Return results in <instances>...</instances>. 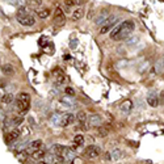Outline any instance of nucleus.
Returning a JSON list of instances; mask_svg holds the SVG:
<instances>
[{"label": "nucleus", "mask_w": 164, "mask_h": 164, "mask_svg": "<svg viewBox=\"0 0 164 164\" xmlns=\"http://www.w3.org/2000/svg\"><path fill=\"white\" fill-rule=\"evenodd\" d=\"M13 95L12 93H5V95H3V97H1V103L3 104H11V103H13Z\"/></svg>", "instance_id": "obj_17"}, {"label": "nucleus", "mask_w": 164, "mask_h": 164, "mask_svg": "<svg viewBox=\"0 0 164 164\" xmlns=\"http://www.w3.org/2000/svg\"><path fill=\"white\" fill-rule=\"evenodd\" d=\"M28 155H29L28 151H21V152H18V154H17V157L20 159V160H25V159L28 157Z\"/></svg>", "instance_id": "obj_24"}, {"label": "nucleus", "mask_w": 164, "mask_h": 164, "mask_svg": "<svg viewBox=\"0 0 164 164\" xmlns=\"http://www.w3.org/2000/svg\"><path fill=\"white\" fill-rule=\"evenodd\" d=\"M45 155H46V151L41 148V150L34 151V152L32 154V157H33V159H36V160H41V159H43V157H45Z\"/></svg>", "instance_id": "obj_14"}, {"label": "nucleus", "mask_w": 164, "mask_h": 164, "mask_svg": "<svg viewBox=\"0 0 164 164\" xmlns=\"http://www.w3.org/2000/svg\"><path fill=\"white\" fill-rule=\"evenodd\" d=\"M116 22H117V16H116V14L109 16V18L105 21V24H104L103 28L100 29V34H105V33H108V32H109L110 29L116 25Z\"/></svg>", "instance_id": "obj_3"}, {"label": "nucleus", "mask_w": 164, "mask_h": 164, "mask_svg": "<svg viewBox=\"0 0 164 164\" xmlns=\"http://www.w3.org/2000/svg\"><path fill=\"white\" fill-rule=\"evenodd\" d=\"M83 16H84V9H83V8H78V9H75L72 12V20L74 21L80 20Z\"/></svg>", "instance_id": "obj_13"}, {"label": "nucleus", "mask_w": 164, "mask_h": 164, "mask_svg": "<svg viewBox=\"0 0 164 164\" xmlns=\"http://www.w3.org/2000/svg\"><path fill=\"white\" fill-rule=\"evenodd\" d=\"M55 82H57V84H58V86H62V84H63V83L66 82V78H65V75H58L57 76V80H55Z\"/></svg>", "instance_id": "obj_25"}, {"label": "nucleus", "mask_w": 164, "mask_h": 164, "mask_svg": "<svg viewBox=\"0 0 164 164\" xmlns=\"http://www.w3.org/2000/svg\"><path fill=\"white\" fill-rule=\"evenodd\" d=\"M101 123V117L99 114H92V116L88 118V125L89 126H99Z\"/></svg>", "instance_id": "obj_12"}, {"label": "nucleus", "mask_w": 164, "mask_h": 164, "mask_svg": "<svg viewBox=\"0 0 164 164\" xmlns=\"http://www.w3.org/2000/svg\"><path fill=\"white\" fill-rule=\"evenodd\" d=\"M3 72L5 74V75H13L14 70H13V67H12L11 65H4L3 66Z\"/></svg>", "instance_id": "obj_19"}, {"label": "nucleus", "mask_w": 164, "mask_h": 164, "mask_svg": "<svg viewBox=\"0 0 164 164\" xmlns=\"http://www.w3.org/2000/svg\"><path fill=\"white\" fill-rule=\"evenodd\" d=\"M131 108H133V103H131L130 100H126V101H123L122 105H121V110H122V112H125V113L130 112V110H131Z\"/></svg>", "instance_id": "obj_15"}, {"label": "nucleus", "mask_w": 164, "mask_h": 164, "mask_svg": "<svg viewBox=\"0 0 164 164\" xmlns=\"http://www.w3.org/2000/svg\"><path fill=\"white\" fill-rule=\"evenodd\" d=\"M17 21L24 26H33L36 24V18L32 14H28L25 8H20L17 12Z\"/></svg>", "instance_id": "obj_2"}, {"label": "nucleus", "mask_w": 164, "mask_h": 164, "mask_svg": "<svg viewBox=\"0 0 164 164\" xmlns=\"http://www.w3.org/2000/svg\"><path fill=\"white\" fill-rule=\"evenodd\" d=\"M101 154V148L99 146H88L86 150V156L89 157V159H96V157L99 156Z\"/></svg>", "instance_id": "obj_4"}, {"label": "nucleus", "mask_w": 164, "mask_h": 164, "mask_svg": "<svg viewBox=\"0 0 164 164\" xmlns=\"http://www.w3.org/2000/svg\"><path fill=\"white\" fill-rule=\"evenodd\" d=\"M65 92H66V95H68V96H74V95H75V91H74L71 87H67V88L65 89Z\"/></svg>", "instance_id": "obj_26"}, {"label": "nucleus", "mask_w": 164, "mask_h": 164, "mask_svg": "<svg viewBox=\"0 0 164 164\" xmlns=\"http://www.w3.org/2000/svg\"><path fill=\"white\" fill-rule=\"evenodd\" d=\"M37 14H38V17H41V18H47L49 16H50V9H49V8L38 9L37 11Z\"/></svg>", "instance_id": "obj_18"}, {"label": "nucleus", "mask_w": 164, "mask_h": 164, "mask_svg": "<svg viewBox=\"0 0 164 164\" xmlns=\"http://www.w3.org/2000/svg\"><path fill=\"white\" fill-rule=\"evenodd\" d=\"M66 150H67V147L62 146V144H54V146L51 147L53 154H55V155H59V156H63V154H65V152H66Z\"/></svg>", "instance_id": "obj_11"}, {"label": "nucleus", "mask_w": 164, "mask_h": 164, "mask_svg": "<svg viewBox=\"0 0 164 164\" xmlns=\"http://www.w3.org/2000/svg\"><path fill=\"white\" fill-rule=\"evenodd\" d=\"M113 157H112V154H110V152H106L105 154V160L106 161H109V160H112Z\"/></svg>", "instance_id": "obj_29"}, {"label": "nucleus", "mask_w": 164, "mask_h": 164, "mask_svg": "<svg viewBox=\"0 0 164 164\" xmlns=\"http://www.w3.org/2000/svg\"><path fill=\"white\" fill-rule=\"evenodd\" d=\"M108 18H109V12H108V9H103L99 14H97V17L95 18V22L97 25L105 24V21L108 20Z\"/></svg>", "instance_id": "obj_7"}, {"label": "nucleus", "mask_w": 164, "mask_h": 164, "mask_svg": "<svg viewBox=\"0 0 164 164\" xmlns=\"http://www.w3.org/2000/svg\"><path fill=\"white\" fill-rule=\"evenodd\" d=\"M42 140H40V139H37V140H33L30 144H29V151L28 152H34V151H37V150H41L42 148Z\"/></svg>", "instance_id": "obj_10"}, {"label": "nucleus", "mask_w": 164, "mask_h": 164, "mask_svg": "<svg viewBox=\"0 0 164 164\" xmlns=\"http://www.w3.org/2000/svg\"><path fill=\"white\" fill-rule=\"evenodd\" d=\"M147 103H148L150 106H152V108H156V106L159 105V97H157L155 93H151V95L147 96Z\"/></svg>", "instance_id": "obj_9"}, {"label": "nucleus", "mask_w": 164, "mask_h": 164, "mask_svg": "<svg viewBox=\"0 0 164 164\" xmlns=\"http://www.w3.org/2000/svg\"><path fill=\"white\" fill-rule=\"evenodd\" d=\"M134 22L131 20H127V21H123L121 22L120 25H117L112 32H110V38L114 40V41H122L125 38H127L131 33L134 32Z\"/></svg>", "instance_id": "obj_1"}, {"label": "nucleus", "mask_w": 164, "mask_h": 164, "mask_svg": "<svg viewBox=\"0 0 164 164\" xmlns=\"http://www.w3.org/2000/svg\"><path fill=\"white\" fill-rule=\"evenodd\" d=\"M18 137H20V130L14 129V130H12V131H9V133L7 134L5 140H7V143H11V142H14L16 139H18Z\"/></svg>", "instance_id": "obj_8"}, {"label": "nucleus", "mask_w": 164, "mask_h": 164, "mask_svg": "<svg viewBox=\"0 0 164 164\" xmlns=\"http://www.w3.org/2000/svg\"><path fill=\"white\" fill-rule=\"evenodd\" d=\"M41 164H47V163H41Z\"/></svg>", "instance_id": "obj_30"}, {"label": "nucleus", "mask_w": 164, "mask_h": 164, "mask_svg": "<svg viewBox=\"0 0 164 164\" xmlns=\"http://www.w3.org/2000/svg\"><path fill=\"white\" fill-rule=\"evenodd\" d=\"M22 122H24V117L22 116H16L13 120H12V123H13L14 126H18V125H21Z\"/></svg>", "instance_id": "obj_22"}, {"label": "nucleus", "mask_w": 164, "mask_h": 164, "mask_svg": "<svg viewBox=\"0 0 164 164\" xmlns=\"http://www.w3.org/2000/svg\"><path fill=\"white\" fill-rule=\"evenodd\" d=\"M83 143H84V137L80 135V134H78V135L74 138V144H76V146H82Z\"/></svg>", "instance_id": "obj_21"}, {"label": "nucleus", "mask_w": 164, "mask_h": 164, "mask_svg": "<svg viewBox=\"0 0 164 164\" xmlns=\"http://www.w3.org/2000/svg\"><path fill=\"white\" fill-rule=\"evenodd\" d=\"M76 117L72 114V113H66V114H63L62 116V120H61V126L63 127H67L70 126L71 123H74V121H75Z\"/></svg>", "instance_id": "obj_6"}, {"label": "nucleus", "mask_w": 164, "mask_h": 164, "mask_svg": "<svg viewBox=\"0 0 164 164\" xmlns=\"http://www.w3.org/2000/svg\"><path fill=\"white\" fill-rule=\"evenodd\" d=\"M76 118H78V121H79L80 123H82V125H83V123H86V121L88 120V118H87L86 112H83V110H82V112H79V113H78Z\"/></svg>", "instance_id": "obj_20"}, {"label": "nucleus", "mask_w": 164, "mask_h": 164, "mask_svg": "<svg viewBox=\"0 0 164 164\" xmlns=\"http://www.w3.org/2000/svg\"><path fill=\"white\" fill-rule=\"evenodd\" d=\"M110 154H112V152H110ZM113 156H114V159H118V156H120V155H121V152H120V151H118V150H116V151H113Z\"/></svg>", "instance_id": "obj_28"}, {"label": "nucleus", "mask_w": 164, "mask_h": 164, "mask_svg": "<svg viewBox=\"0 0 164 164\" xmlns=\"http://www.w3.org/2000/svg\"><path fill=\"white\" fill-rule=\"evenodd\" d=\"M65 4L67 7H72V5H78V4H82L80 1H65Z\"/></svg>", "instance_id": "obj_27"}, {"label": "nucleus", "mask_w": 164, "mask_h": 164, "mask_svg": "<svg viewBox=\"0 0 164 164\" xmlns=\"http://www.w3.org/2000/svg\"><path fill=\"white\" fill-rule=\"evenodd\" d=\"M97 130H99V135H100V137H106V135H108V131H109L108 127H105V126H100Z\"/></svg>", "instance_id": "obj_23"}, {"label": "nucleus", "mask_w": 164, "mask_h": 164, "mask_svg": "<svg viewBox=\"0 0 164 164\" xmlns=\"http://www.w3.org/2000/svg\"><path fill=\"white\" fill-rule=\"evenodd\" d=\"M65 22H66V16H65V13H63V11H62L61 8H57V9H55V13H54V24L61 26V25H63Z\"/></svg>", "instance_id": "obj_5"}, {"label": "nucleus", "mask_w": 164, "mask_h": 164, "mask_svg": "<svg viewBox=\"0 0 164 164\" xmlns=\"http://www.w3.org/2000/svg\"><path fill=\"white\" fill-rule=\"evenodd\" d=\"M17 100H20V101H24V103H28V104H30V96H29V93H26V92L18 93Z\"/></svg>", "instance_id": "obj_16"}]
</instances>
